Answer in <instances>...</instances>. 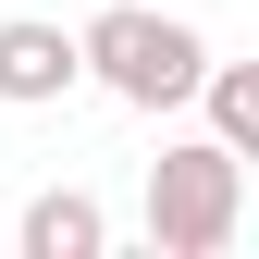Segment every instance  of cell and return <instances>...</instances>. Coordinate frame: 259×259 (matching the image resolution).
Returning <instances> with one entry per match:
<instances>
[{"mask_svg": "<svg viewBox=\"0 0 259 259\" xmlns=\"http://www.w3.org/2000/svg\"><path fill=\"white\" fill-rule=\"evenodd\" d=\"M74 87H87V62H74L62 25H37V13L0 25V111H50V99H74Z\"/></svg>", "mask_w": 259, "mask_h": 259, "instance_id": "cell-3", "label": "cell"}, {"mask_svg": "<svg viewBox=\"0 0 259 259\" xmlns=\"http://www.w3.org/2000/svg\"><path fill=\"white\" fill-rule=\"evenodd\" d=\"M198 99H210V136L222 148H259V74H247V62H210Z\"/></svg>", "mask_w": 259, "mask_h": 259, "instance_id": "cell-5", "label": "cell"}, {"mask_svg": "<svg viewBox=\"0 0 259 259\" xmlns=\"http://www.w3.org/2000/svg\"><path fill=\"white\" fill-rule=\"evenodd\" d=\"M74 62H87V87H111L123 111H173V99H198V74H210V37H198L185 13L111 0V13H87V25H74Z\"/></svg>", "mask_w": 259, "mask_h": 259, "instance_id": "cell-1", "label": "cell"}, {"mask_svg": "<svg viewBox=\"0 0 259 259\" xmlns=\"http://www.w3.org/2000/svg\"><path fill=\"white\" fill-rule=\"evenodd\" d=\"M247 222V148L222 136H173L148 160V247L160 259H222Z\"/></svg>", "mask_w": 259, "mask_h": 259, "instance_id": "cell-2", "label": "cell"}, {"mask_svg": "<svg viewBox=\"0 0 259 259\" xmlns=\"http://www.w3.org/2000/svg\"><path fill=\"white\" fill-rule=\"evenodd\" d=\"M13 247L25 259H111V210L87 198V185H50V198H25Z\"/></svg>", "mask_w": 259, "mask_h": 259, "instance_id": "cell-4", "label": "cell"}]
</instances>
